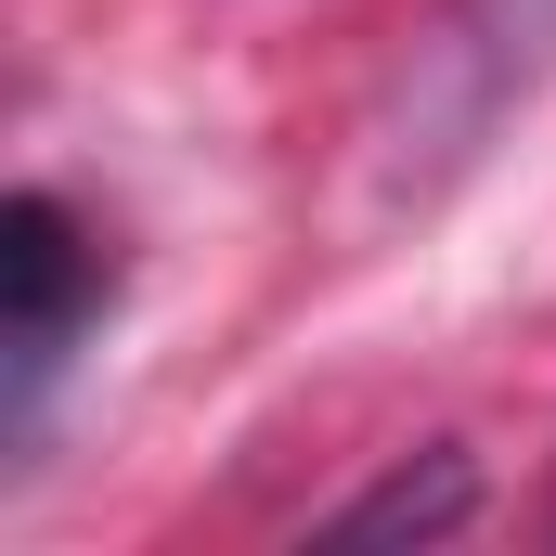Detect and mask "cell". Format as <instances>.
Returning a JSON list of instances; mask_svg holds the SVG:
<instances>
[{
	"label": "cell",
	"mask_w": 556,
	"mask_h": 556,
	"mask_svg": "<svg viewBox=\"0 0 556 556\" xmlns=\"http://www.w3.org/2000/svg\"><path fill=\"white\" fill-rule=\"evenodd\" d=\"M0 273H13V415L39 427L52 415V389H65V363L104 337V298H117V273H104V233L52 194V181H26L13 207H0Z\"/></svg>",
	"instance_id": "obj_1"
},
{
	"label": "cell",
	"mask_w": 556,
	"mask_h": 556,
	"mask_svg": "<svg viewBox=\"0 0 556 556\" xmlns=\"http://www.w3.org/2000/svg\"><path fill=\"white\" fill-rule=\"evenodd\" d=\"M544 65H556V0H453V13H440V52H427V78H415L427 142L466 155Z\"/></svg>",
	"instance_id": "obj_2"
},
{
	"label": "cell",
	"mask_w": 556,
	"mask_h": 556,
	"mask_svg": "<svg viewBox=\"0 0 556 556\" xmlns=\"http://www.w3.org/2000/svg\"><path fill=\"white\" fill-rule=\"evenodd\" d=\"M466 505H479V492H466V453H427V479L415 466L376 479L363 505H337V531H350V544H363V531H466Z\"/></svg>",
	"instance_id": "obj_3"
}]
</instances>
